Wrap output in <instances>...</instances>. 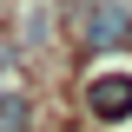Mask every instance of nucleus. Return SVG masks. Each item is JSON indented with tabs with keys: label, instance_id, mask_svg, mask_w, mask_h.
Here are the masks:
<instances>
[{
	"label": "nucleus",
	"instance_id": "1",
	"mask_svg": "<svg viewBox=\"0 0 132 132\" xmlns=\"http://www.w3.org/2000/svg\"><path fill=\"white\" fill-rule=\"evenodd\" d=\"M79 40H86L93 53H112L119 40H132V7H126V0H86Z\"/></svg>",
	"mask_w": 132,
	"mask_h": 132
},
{
	"label": "nucleus",
	"instance_id": "2",
	"mask_svg": "<svg viewBox=\"0 0 132 132\" xmlns=\"http://www.w3.org/2000/svg\"><path fill=\"white\" fill-rule=\"evenodd\" d=\"M86 106H93L99 126L132 119V73H93V79H86Z\"/></svg>",
	"mask_w": 132,
	"mask_h": 132
},
{
	"label": "nucleus",
	"instance_id": "3",
	"mask_svg": "<svg viewBox=\"0 0 132 132\" xmlns=\"http://www.w3.org/2000/svg\"><path fill=\"white\" fill-rule=\"evenodd\" d=\"M27 126H33V106L20 93H0V132H27Z\"/></svg>",
	"mask_w": 132,
	"mask_h": 132
}]
</instances>
